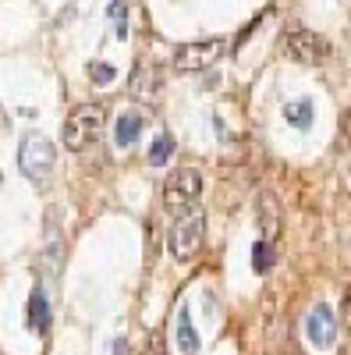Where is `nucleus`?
<instances>
[{"label":"nucleus","mask_w":351,"mask_h":355,"mask_svg":"<svg viewBox=\"0 0 351 355\" xmlns=\"http://www.w3.org/2000/svg\"><path fill=\"white\" fill-rule=\"evenodd\" d=\"M284 114H287V121L295 125V128H302V132H305V128L312 125V103H309V100L287 103V107H284Z\"/></svg>","instance_id":"4468645a"},{"label":"nucleus","mask_w":351,"mask_h":355,"mask_svg":"<svg viewBox=\"0 0 351 355\" xmlns=\"http://www.w3.org/2000/svg\"><path fill=\"white\" fill-rule=\"evenodd\" d=\"M255 217H259V231H262V239L273 242L277 239V231H280V202L273 192H262L259 202H255Z\"/></svg>","instance_id":"1a4fd4ad"},{"label":"nucleus","mask_w":351,"mask_h":355,"mask_svg":"<svg viewBox=\"0 0 351 355\" xmlns=\"http://www.w3.org/2000/svg\"><path fill=\"white\" fill-rule=\"evenodd\" d=\"M330 53V43L312 28H291L287 33V57L298 64H319Z\"/></svg>","instance_id":"423d86ee"},{"label":"nucleus","mask_w":351,"mask_h":355,"mask_svg":"<svg viewBox=\"0 0 351 355\" xmlns=\"http://www.w3.org/2000/svg\"><path fill=\"white\" fill-rule=\"evenodd\" d=\"M202 192V174L195 167H181V171H174L167 178V185H163V202H167V210H188V206H195Z\"/></svg>","instance_id":"20e7f679"},{"label":"nucleus","mask_w":351,"mask_h":355,"mask_svg":"<svg viewBox=\"0 0 351 355\" xmlns=\"http://www.w3.org/2000/svg\"><path fill=\"white\" fill-rule=\"evenodd\" d=\"M170 153H174V139L170 135H156L153 146H150V164L153 167H163L170 160Z\"/></svg>","instance_id":"2eb2a0df"},{"label":"nucleus","mask_w":351,"mask_h":355,"mask_svg":"<svg viewBox=\"0 0 351 355\" xmlns=\"http://www.w3.org/2000/svg\"><path fill=\"white\" fill-rule=\"evenodd\" d=\"M305 338L316 352H330L337 345V316L330 306H316L305 316Z\"/></svg>","instance_id":"0eeeda50"},{"label":"nucleus","mask_w":351,"mask_h":355,"mask_svg":"<svg viewBox=\"0 0 351 355\" xmlns=\"http://www.w3.org/2000/svg\"><path fill=\"white\" fill-rule=\"evenodd\" d=\"M114 75H117V71H114L110 64H89V78H93L96 85H110Z\"/></svg>","instance_id":"f3484780"},{"label":"nucleus","mask_w":351,"mask_h":355,"mask_svg":"<svg viewBox=\"0 0 351 355\" xmlns=\"http://www.w3.org/2000/svg\"><path fill=\"white\" fill-rule=\"evenodd\" d=\"M100 132H103V107L82 103L68 114V121H64V146L71 153H82Z\"/></svg>","instance_id":"7ed1b4c3"},{"label":"nucleus","mask_w":351,"mask_h":355,"mask_svg":"<svg viewBox=\"0 0 351 355\" xmlns=\"http://www.w3.org/2000/svg\"><path fill=\"white\" fill-rule=\"evenodd\" d=\"M138 132H142V114H121V117H117L114 139H117V146H121V150H128V146L138 139Z\"/></svg>","instance_id":"f8f14e48"},{"label":"nucleus","mask_w":351,"mask_h":355,"mask_svg":"<svg viewBox=\"0 0 351 355\" xmlns=\"http://www.w3.org/2000/svg\"><path fill=\"white\" fill-rule=\"evenodd\" d=\"M224 57V40H199V43H185L174 50V68L178 71H206L210 64H217Z\"/></svg>","instance_id":"39448f33"},{"label":"nucleus","mask_w":351,"mask_h":355,"mask_svg":"<svg viewBox=\"0 0 351 355\" xmlns=\"http://www.w3.org/2000/svg\"><path fill=\"white\" fill-rule=\"evenodd\" d=\"M57 164V150H53V142L39 132H28L18 146V167L21 174L28 178V182H46L50 171Z\"/></svg>","instance_id":"f03ea898"},{"label":"nucleus","mask_w":351,"mask_h":355,"mask_svg":"<svg viewBox=\"0 0 351 355\" xmlns=\"http://www.w3.org/2000/svg\"><path fill=\"white\" fill-rule=\"evenodd\" d=\"M160 85H163L160 68H153V64H138L135 75H132V89H128V93H132L135 100H142V103H153V100H160Z\"/></svg>","instance_id":"6e6552de"},{"label":"nucleus","mask_w":351,"mask_h":355,"mask_svg":"<svg viewBox=\"0 0 351 355\" xmlns=\"http://www.w3.org/2000/svg\"><path fill=\"white\" fill-rule=\"evenodd\" d=\"M110 21H114L117 40H125L128 36V8H125V0H114L110 4Z\"/></svg>","instance_id":"dca6fc26"},{"label":"nucleus","mask_w":351,"mask_h":355,"mask_svg":"<svg viewBox=\"0 0 351 355\" xmlns=\"http://www.w3.org/2000/svg\"><path fill=\"white\" fill-rule=\"evenodd\" d=\"M142 355H167V348H163V341H156V338H153L150 345L142 348Z\"/></svg>","instance_id":"a211bd4d"},{"label":"nucleus","mask_w":351,"mask_h":355,"mask_svg":"<svg viewBox=\"0 0 351 355\" xmlns=\"http://www.w3.org/2000/svg\"><path fill=\"white\" fill-rule=\"evenodd\" d=\"M174 334H178V348H181V355H199V334H195V327H192V316H188L185 306L178 309V323H174Z\"/></svg>","instance_id":"9b49d317"},{"label":"nucleus","mask_w":351,"mask_h":355,"mask_svg":"<svg viewBox=\"0 0 351 355\" xmlns=\"http://www.w3.org/2000/svg\"><path fill=\"white\" fill-rule=\"evenodd\" d=\"M252 270L255 274H270L273 270V242H255V249H252Z\"/></svg>","instance_id":"ddd939ff"},{"label":"nucleus","mask_w":351,"mask_h":355,"mask_svg":"<svg viewBox=\"0 0 351 355\" xmlns=\"http://www.w3.org/2000/svg\"><path fill=\"white\" fill-rule=\"evenodd\" d=\"M28 327L39 331V334H46V327H50V299L39 284L28 295Z\"/></svg>","instance_id":"9d476101"},{"label":"nucleus","mask_w":351,"mask_h":355,"mask_svg":"<svg viewBox=\"0 0 351 355\" xmlns=\"http://www.w3.org/2000/svg\"><path fill=\"white\" fill-rule=\"evenodd\" d=\"M202 239H206V214H202L199 206H192L188 214H181L174 220V227L167 234V249L178 263H188L202 249Z\"/></svg>","instance_id":"f257e3e1"},{"label":"nucleus","mask_w":351,"mask_h":355,"mask_svg":"<svg viewBox=\"0 0 351 355\" xmlns=\"http://www.w3.org/2000/svg\"><path fill=\"white\" fill-rule=\"evenodd\" d=\"M125 352H128V341L125 338H114L110 341V355H125Z\"/></svg>","instance_id":"6ab92c4d"}]
</instances>
